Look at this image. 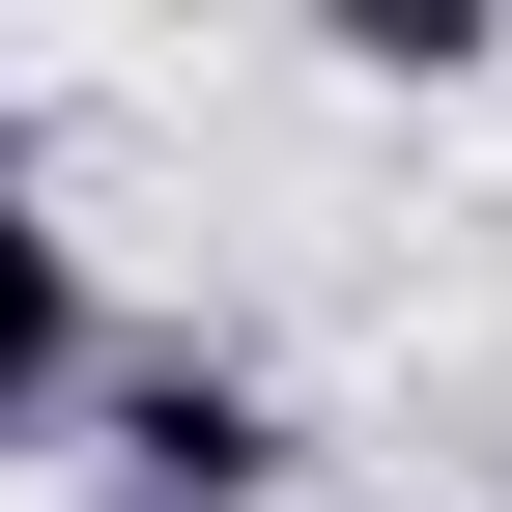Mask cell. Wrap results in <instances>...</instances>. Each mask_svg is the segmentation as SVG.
I'll list each match as a JSON object with an SVG mask.
<instances>
[{"instance_id":"cell-2","label":"cell","mask_w":512,"mask_h":512,"mask_svg":"<svg viewBox=\"0 0 512 512\" xmlns=\"http://www.w3.org/2000/svg\"><path fill=\"white\" fill-rule=\"evenodd\" d=\"M114 399V313H86V228L0 171V456H57V427Z\"/></svg>"},{"instance_id":"cell-4","label":"cell","mask_w":512,"mask_h":512,"mask_svg":"<svg viewBox=\"0 0 512 512\" xmlns=\"http://www.w3.org/2000/svg\"><path fill=\"white\" fill-rule=\"evenodd\" d=\"M86 512H114V484H86Z\"/></svg>"},{"instance_id":"cell-1","label":"cell","mask_w":512,"mask_h":512,"mask_svg":"<svg viewBox=\"0 0 512 512\" xmlns=\"http://www.w3.org/2000/svg\"><path fill=\"white\" fill-rule=\"evenodd\" d=\"M285 456H313V427L256 399L228 342H114V399H86V484H114V512H256Z\"/></svg>"},{"instance_id":"cell-3","label":"cell","mask_w":512,"mask_h":512,"mask_svg":"<svg viewBox=\"0 0 512 512\" xmlns=\"http://www.w3.org/2000/svg\"><path fill=\"white\" fill-rule=\"evenodd\" d=\"M342 86H484V0H342Z\"/></svg>"}]
</instances>
